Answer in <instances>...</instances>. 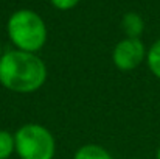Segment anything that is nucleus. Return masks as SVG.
<instances>
[{
	"label": "nucleus",
	"instance_id": "1",
	"mask_svg": "<svg viewBox=\"0 0 160 159\" xmlns=\"http://www.w3.org/2000/svg\"><path fill=\"white\" fill-rule=\"evenodd\" d=\"M47 66L38 53L8 50L0 58V84L16 94H33L47 81Z\"/></svg>",
	"mask_w": 160,
	"mask_h": 159
},
{
	"label": "nucleus",
	"instance_id": "2",
	"mask_svg": "<svg viewBox=\"0 0 160 159\" xmlns=\"http://www.w3.org/2000/svg\"><path fill=\"white\" fill-rule=\"evenodd\" d=\"M9 41L17 50L38 53L47 42V25L33 9H19L12 13L6 24Z\"/></svg>",
	"mask_w": 160,
	"mask_h": 159
},
{
	"label": "nucleus",
	"instance_id": "3",
	"mask_svg": "<svg viewBox=\"0 0 160 159\" xmlns=\"http://www.w3.org/2000/svg\"><path fill=\"white\" fill-rule=\"evenodd\" d=\"M16 155L20 159H53L56 140L52 131L41 123H25L14 133Z\"/></svg>",
	"mask_w": 160,
	"mask_h": 159
},
{
	"label": "nucleus",
	"instance_id": "4",
	"mask_svg": "<svg viewBox=\"0 0 160 159\" xmlns=\"http://www.w3.org/2000/svg\"><path fill=\"white\" fill-rule=\"evenodd\" d=\"M148 49L145 47L142 39L137 38H124L113 47L112 61L113 66L121 72H129L137 69L143 61H146Z\"/></svg>",
	"mask_w": 160,
	"mask_h": 159
},
{
	"label": "nucleus",
	"instance_id": "5",
	"mask_svg": "<svg viewBox=\"0 0 160 159\" xmlns=\"http://www.w3.org/2000/svg\"><path fill=\"white\" fill-rule=\"evenodd\" d=\"M121 30L124 31L126 38H137L140 39V36L145 31V20L138 13H126L121 19Z\"/></svg>",
	"mask_w": 160,
	"mask_h": 159
},
{
	"label": "nucleus",
	"instance_id": "6",
	"mask_svg": "<svg viewBox=\"0 0 160 159\" xmlns=\"http://www.w3.org/2000/svg\"><path fill=\"white\" fill-rule=\"evenodd\" d=\"M73 159H112V155L98 144H86L75 151Z\"/></svg>",
	"mask_w": 160,
	"mask_h": 159
},
{
	"label": "nucleus",
	"instance_id": "7",
	"mask_svg": "<svg viewBox=\"0 0 160 159\" xmlns=\"http://www.w3.org/2000/svg\"><path fill=\"white\" fill-rule=\"evenodd\" d=\"M146 64L151 73L160 80V39L152 42V45L148 49L146 53Z\"/></svg>",
	"mask_w": 160,
	"mask_h": 159
},
{
	"label": "nucleus",
	"instance_id": "8",
	"mask_svg": "<svg viewBox=\"0 0 160 159\" xmlns=\"http://www.w3.org/2000/svg\"><path fill=\"white\" fill-rule=\"evenodd\" d=\"M14 153H16L14 134L6 130H0V159H9Z\"/></svg>",
	"mask_w": 160,
	"mask_h": 159
},
{
	"label": "nucleus",
	"instance_id": "9",
	"mask_svg": "<svg viewBox=\"0 0 160 159\" xmlns=\"http://www.w3.org/2000/svg\"><path fill=\"white\" fill-rule=\"evenodd\" d=\"M50 2H52V5L54 8H58L61 11H68V9L75 8L81 0H50Z\"/></svg>",
	"mask_w": 160,
	"mask_h": 159
},
{
	"label": "nucleus",
	"instance_id": "10",
	"mask_svg": "<svg viewBox=\"0 0 160 159\" xmlns=\"http://www.w3.org/2000/svg\"><path fill=\"white\" fill-rule=\"evenodd\" d=\"M156 159H160V147L157 148V151H156Z\"/></svg>",
	"mask_w": 160,
	"mask_h": 159
},
{
	"label": "nucleus",
	"instance_id": "11",
	"mask_svg": "<svg viewBox=\"0 0 160 159\" xmlns=\"http://www.w3.org/2000/svg\"><path fill=\"white\" fill-rule=\"evenodd\" d=\"M2 55H3V52H2V44H0V58H2Z\"/></svg>",
	"mask_w": 160,
	"mask_h": 159
},
{
	"label": "nucleus",
	"instance_id": "12",
	"mask_svg": "<svg viewBox=\"0 0 160 159\" xmlns=\"http://www.w3.org/2000/svg\"><path fill=\"white\" fill-rule=\"evenodd\" d=\"M134 159H142V158H134Z\"/></svg>",
	"mask_w": 160,
	"mask_h": 159
}]
</instances>
